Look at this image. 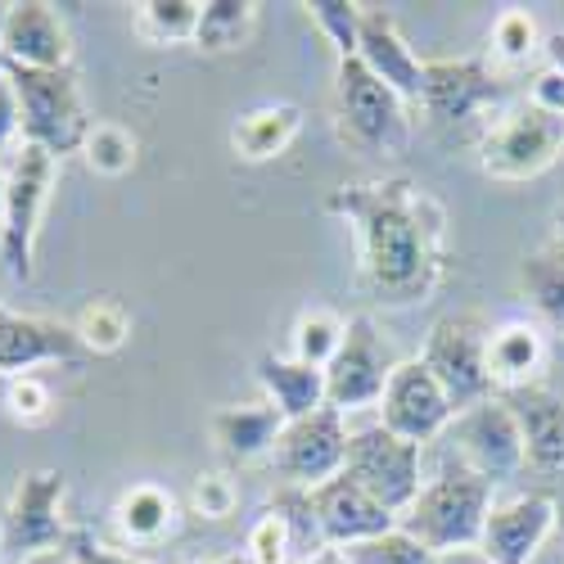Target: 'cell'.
<instances>
[{
	"mask_svg": "<svg viewBox=\"0 0 564 564\" xmlns=\"http://www.w3.org/2000/svg\"><path fill=\"white\" fill-rule=\"evenodd\" d=\"M325 208L357 230L361 275L375 299L415 303L434 294V285L443 280L447 217L415 181H352L330 191Z\"/></svg>",
	"mask_w": 564,
	"mask_h": 564,
	"instance_id": "cell-1",
	"label": "cell"
},
{
	"mask_svg": "<svg viewBox=\"0 0 564 564\" xmlns=\"http://www.w3.org/2000/svg\"><path fill=\"white\" fill-rule=\"evenodd\" d=\"M488 514H492V484L475 475L469 465L452 460L438 479L420 488V497L398 520V529L411 533L420 546H430L434 555H452V551L479 546Z\"/></svg>",
	"mask_w": 564,
	"mask_h": 564,
	"instance_id": "cell-2",
	"label": "cell"
},
{
	"mask_svg": "<svg viewBox=\"0 0 564 564\" xmlns=\"http://www.w3.org/2000/svg\"><path fill=\"white\" fill-rule=\"evenodd\" d=\"M14 82V96H19V131H23V145H36L51 159L77 154L86 145V131H90V113L82 105V90L73 82L68 68L59 73H41V68H14V64H0Z\"/></svg>",
	"mask_w": 564,
	"mask_h": 564,
	"instance_id": "cell-3",
	"label": "cell"
},
{
	"mask_svg": "<svg viewBox=\"0 0 564 564\" xmlns=\"http://www.w3.org/2000/svg\"><path fill=\"white\" fill-rule=\"evenodd\" d=\"M564 154V118L533 109L529 100L506 105L479 131V167L492 181H533Z\"/></svg>",
	"mask_w": 564,
	"mask_h": 564,
	"instance_id": "cell-4",
	"label": "cell"
},
{
	"mask_svg": "<svg viewBox=\"0 0 564 564\" xmlns=\"http://www.w3.org/2000/svg\"><path fill=\"white\" fill-rule=\"evenodd\" d=\"M488 330L492 325H484L469 312L465 316H443L425 339V352H420V361L434 370V380L452 398L456 415L497 398L492 375H488Z\"/></svg>",
	"mask_w": 564,
	"mask_h": 564,
	"instance_id": "cell-5",
	"label": "cell"
},
{
	"mask_svg": "<svg viewBox=\"0 0 564 564\" xmlns=\"http://www.w3.org/2000/svg\"><path fill=\"white\" fill-rule=\"evenodd\" d=\"M55 163L36 145H19L10 172H6V226H0V262L14 280L32 275V249H36V230L41 213L51 204L55 191Z\"/></svg>",
	"mask_w": 564,
	"mask_h": 564,
	"instance_id": "cell-6",
	"label": "cell"
},
{
	"mask_svg": "<svg viewBox=\"0 0 564 564\" xmlns=\"http://www.w3.org/2000/svg\"><path fill=\"white\" fill-rule=\"evenodd\" d=\"M344 475H352L384 510H393L398 520L411 510V501L425 488V475H420V447L389 434L384 425H370L348 434V465Z\"/></svg>",
	"mask_w": 564,
	"mask_h": 564,
	"instance_id": "cell-7",
	"label": "cell"
},
{
	"mask_svg": "<svg viewBox=\"0 0 564 564\" xmlns=\"http://www.w3.org/2000/svg\"><path fill=\"white\" fill-rule=\"evenodd\" d=\"M452 443H456V460L469 465L475 475H484L492 488L529 469L520 415H514L506 398H488L479 406L460 411L452 420Z\"/></svg>",
	"mask_w": 564,
	"mask_h": 564,
	"instance_id": "cell-8",
	"label": "cell"
},
{
	"mask_svg": "<svg viewBox=\"0 0 564 564\" xmlns=\"http://www.w3.org/2000/svg\"><path fill=\"white\" fill-rule=\"evenodd\" d=\"M271 465L285 488H321L344 475L348 465V425L335 406H321L303 420H290L280 434Z\"/></svg>",
	"mask_w": 564,
	"mask_h": 564,
	"instance_id": "cell-9",
	"label": "cell"
},
{
	"mask_svg": "<svg viewBox=\"0 0 564 564\" xmlns=\"http://www.w3.org/2000/svg\"><path fill=\"white\" fill-rule=\"evenodd\" d=\"M393 366L398 361H393L389 344L375 335V321L348 316L344 344H339L335 361L325 366V406H335L339 415H348L357 406H380Z\"/></svg>",
	"mask_w": 564,
	"mask_h": 564,
	"instance_id": "cell-10",
	"label": "cell"
},
{
	"mask_svg": "<svg viewBox=\"0 0 564 564\" xmlns=\"http://www.w3.org/2000/svg\"><path fill=\"white\" fill-rule=\"evenodd\" d=\"M510 105V90L488 59H430L425 64V113L434 122H492Z\"/></svg>",
	"mask_w": 564,
	"mask_h": 564,
	"instance_id": "cell-11",
	"label": "cell"
},
{
	"mask_svg": "<svg viewBox=\"0 0 564 564\" xmlns=\"http://www.w3.org/2000/svg\"><path fill=\"white\" fill-rule=\"evenodd\" d=\"M452 420H456V406L443 393V384L434 380V370L420 357L398 361L384 384V398H380V425L415 447H425L452 430Z\"/></svg>",
	"mask_w": 564,
	"mask_h": 564,
	"instance_id": "cell-12",
	"label": "cell"
},
{
	"mask_svg": "<svg viewBox=\"0 0 564 564\" xmlns=\"http://www.w3.org/2000/svg\"><path fill=\"white\" fill-rule=\"evenodd\" d=\"M335 105H339L344 131L352 135V145H361V150H389V145H398L402 131H406V105L357 55L339 59Z\"/></svg>",
	"mask_w": 564,
	"mask_h": 564,
	"instance_id": "cell-13",
	"label": "cell"
},
{
	"mask_svg": "<svg viewBox=\"0 0 564 564\" xmlns=\"http://www.w3.org/2000/svg\"><path fill=\"white\" fill-rule=\"evenodd\" d=\"M68 533L73 529L64 524V475L59 469H28L6 510V551L23 560L36 551H59Z\"/></svg>",
	"mask_w": 564,
	"mask_h": 564,
	"instance_id": "cell-14",
	"label": "cell"
},
{
	"mask_svg": "<svg viewBox=\"0 0 564 564\" xmlns=\"http://www.w3.org/2000/svg\"><path fill=\"white\" fill-rule=\"evenodd\" d=\"M307 497H312V514H316V529H321V542L325 546H339L344 551V546L384 538V533L398 529V514L384 510L352 475H339L330 484H321Z\"/></svg>",
	"mask_w": 564,
	"mask_h": 564,
	"instance_id": "cell-15",
	"label": "cell"
},
{
	"mask_svg": "<svg viewBox=\"0 0 564 564\" xmlns=\"http://www.w3.org/2000/svg\"><path fill=\"white\" fill-rule=\"evenodd\" d=\"M68 59H73V45H68V28L55 14V6H45V0L6 6V23H0V64L59 73V68H68Z\"/></svg>",
	"mask_w": 564,
	"mask_h": 564,
	"instance_id": "cell-16",
	"label": "cell"
},
{
	"mask_svg": "<svg viewBox=\"0 0 564 564\" xmlns=\"http://www.w3.org/2000/svg\"><path fill=\"white\" fill-rule=\"evenodd\" d=\"M555 538V497L546 492H524L492 506L479 551L492 564H533V555Z\"/></svg>",
	"mask_w": 564,
	"mask_h": 564,
	"instance_id": "cell-17",
	"label": "cell"
},
{
	"mask_svg": "<svg viewBox=\"0 0 564 564\" xmlns=\"http://www.w3.org/2000/svg\"><path fill=\"white\" fill-rule=\"evenodd\" d=\"M357 59L380 77L402 105H425V59H420L406 36L398 32L393 14L384 10H361V36H357Z\"/></svg>",
	"mask_w": 564,
	"mask_h": 564,
	"instance_id": "cell-18",
	"label": "cell"
},
{
	"mask_svg": "<svg viewBox=\"0 0 564 564\" xmlns=\"http://www.w3.org/2000/svg\"><path fill=\"white\" fill-rule=\"evenodd\" d=\"M82 352L73 325L41 321V316H19L0 307V380H23L32 366L45 361H73Z\"/></svg>",
	"mask_w": 564,
	"mask_h": 564,
	"instance_id": "cell-19",
	"label": "cell"
},
{
	"mask_svg": "<svg viewBox=\"0 0 564 564\" xmlns=\"http://www.w3.org/2000/svg\"><path fill=\"white\" fill-rule=\"evenodd\" d=\"M506 402L520 415L524 430V456L538 479L564 484V398L533 384L520 393H506Z\"/></svg>",
	"mask_w": 564,
	"mask_h": 564,
	"instance_id": "cell-20",
	"label": "cell"
},
{
	"mask_svg": "<svg viewBox=\"0 0 564 564\" xmlns=\"http://www.w3.org/2000/svg\"><path fill=\"white\" fill-rule=\"evenodd\" d=\"M546 370V330L538 321H501L488 330V375L497 398L533 389Z\"/></svg>",
	"mask_w": 564,
	"mask_h": 564,
	"instance_id": "cell-21",
	"label": "cell"
},
{
	"mask_svg": "<svg viewBox=\"0 0 564 564\" xmlns=\"http://www.w3.org/2000/svg\"><path fill=\"white\" fill-rule=\"evenodd\" d=\"M290 420L271 402H245V406H221L213 411V438L230 460H258L271 456Z\"/></svg>",
	"mask_w": 564,
	"mask_h": 564,
	"instance_id": "cell-22",
	"label": "cell"
},
{
	"mask_svg": "<svg viewBox=\"0 0 564 564\" xmlns=\"http://www.w3.org/2000/svg\"><path fill=\"white\" fill-rule=\"evenodd\" d=\"M258 384L267 389V402L285 420H303L325 406V370L299 357H275V352L258 357Z\"/></svg>",
	"mask_w": 564,
	"mask_h": 564,
	"instance_id": "cell-23",
	"label": "cell"
},
{
	"mask_svg": "<svg viewBox=\"0 0 564 564\" xmlns=\"http://www.w3.org/2000/svg\"><path fill=\"white\" fill-rule=\"evenodd\" d=\"M299 127H303L299 105H258V109L240 113V122L230 127V150L245 163H267V159L290 150Z\"/></svg>",
	"mask_w": 564,
	"mask_h": 564,
	"instance_id": "cell-24",
	"label": "cell"
},
{
	"mask_svg": "<svg viewBox=\"0 0 564 564\" xmlns=\"http://www.w3.org/2000/svg\"><path fill=\"white\" fill-rule=\"evenodd\" d=\"M520 290L538 312V325H551V330L564 335V249L546 245L524 253L520 262Z\"/></svg>",
	"mask_w": 564,
	"mask_h": 564,
	"instance_id": "cell-25",
	"label": "cell"
},
{
	"mask_svg": "<svg viewBox=\"0 0 564 564\" xmlns=\"http://www.w3.org/2000/svg\"><path fill=\"white\" fill-rule=\"evenodd\" d=\"M118 529L131 538V542H159L172 533L176 524V497L159 484H135L118 497Z\"/></svg>",
	"mask_w": 564,
	"mask_h": 564,
	"instance_id": "cell-26",
	"label": "cell"
},
{
	"mask_svg": "<svg viewBox=\"0 0 564 564\" xmlns=\"http://www.w3.org/2000/svg\"><path fill=\"white\" fill-rule=\"evenodd\" d=\"M258 28V6L253 0H199V28H195V45L208 55H226L240 51Z\"/></svg>",
	"mask_w": 564,
	"mask_h": 564,
	"instance_id": "cell-27",
	"label": "cell"
},
{
	"mask_svg": "<svg viewBox=\"0 0 564 564\" xmlns=\"http://www.w3.org/2000/svg\"><path fill=\"white\" fill-rule=\"evenodd\" d=\"M542 32H538V19L520 6H510L492 19V32H488V55L501 64V68H520L529 59L542 55Z\"/></svg>",
	"mask_w": 564,
	"mask_h": 564,
	"instance_id": "cell-28",
	"label": "cell"
},
{
	"mask_svg": "<svg viewBox=\"0 0 564 564\" xmlns=\"http://www.w3.org/2000/svg\"><path fill=\"white\" fill-rule=\"evenodd\" d=\"M135 28L145 41L167 45V41H195L199 28V0H145L135 10Z\"/></svg>",
	"mask_w": 564,
	"mask_h": 564,
	"instance_id": "cell-29",
	"label": "cell"
},
{
	"mask_svg": "<svg viewBox=\"0 0 564 564\" xmlns=\"http://www.w3.org/2000/svg\"><path fill=\"white\" fill-rule=\"evenodd\" d=\"M73 335H77V344L90 348V352H118V348L127 344V335H131V316H127L113 299H96L90 307H82Z\"/></svg>",
	"mask_w": 564,
	"mask_h": 564,
	"instance_id": "cell-30",
	"label": "cell"
},
{
	"mask_svg": "<svg viewBox=\"0 0 564 564\" xmlns=\"http://www.w3.org/2000/svg\"><path fill=\"white\" fill-rule=\"evenodd\" d=\"M82 154L100 176H122L135 163V135L127 127H118V122H90Z\"/></svg>",
	"mask_w": 564,
	"mask_h": 564,
	"instance_id": "cell-31",
	"label": "cell"
},
{
	"mask_svg": "<svg viewBox=\"0 0 564 564\" xmlns=\"http://www.w3.org/2000/svg\"><path fill=\"white\" fill-rule=\"evenodd\" d=\"M339 344H344V321L339 316H330V312H303L299 316V325H294V357L299 361L325 370L335 361Z\"/></svg>",
	"mask_w": 564,
	"mask_h": 564,
	"instance_id": "cell-32",
	"label": "cell"
},
{
	"mask_svg": "<svg viewBox=\"0 0 564 564\" xmlns=\"http://www.w3.org/2000/svg\"><path fill=\"white\" fill-rule=\"evenodd\" d=\"M361 10H366V6H352V0H316V6H307L312 23L321 28L325 41L335 45V55H339V59H352V55H357Z\"/></svg>",
	"mask_w": 564,
	"mask_h": 564,
	"instance_id": "cell-33",
	"label": "cell"
},
{
	"mask_svg": "<svg viewBox=\"0 0 564 564\" xmlns=\"http://www.w3.org/2000/svg\"><path fill=\"white\" fill-rule=\"evenodd\" d=\"M344 555L352 564H438V555L430 546H420L402 529H393L384 538H370V542H357V546H344Z\"/></svg>",
	"mask_w": 564,
	"mask_h": 564,
	"instance_id": "cell-34",
	"label": "cell"
},
{
	"mask_svg": "<svg viewBox=\"0 0 564 564\" xmlns=\"http://www.w3.org/2000/svg\"><path fill=\"white\" fill-rule=\"evenodd\" d=\"M294 551H299V542H294V533H290V524H285V514L267 510L262 520L249 529V551H245V560H249V564H290Z\"/></svg>",
	"mask_w": 564,
	"mask_h": 564,
	"instance_id": "cell-35",
	"label": "cell"
},
{
	"mask_svg": "<svg viewBox=\"0 0 564 564\" xmlns=\"http://www.w3.org/2000/svg\"><path fill=\"white\" fill-rule=\"evenodd\" d=\"M191 501L204 520H226V514H235V506H240V492H235V484L221 475H199L191 488Z\"/></svg>",
	"mask_w": 564,
	"mask_h": 564,
	"instance_id": "cell-36",
	"label": "cell"
},
{
	"mask_svg": "<svg viewBox=\"0 0 564 564\" xmlns=\"http://www.w3.org/2000/svg\"><path fill=\"white\" fill-rule=\"evenodd\" d=\"M64 551L77 560V564H154V560H140V555H122L113 546H105L96 533H86V529H73Z\"/></svg>",
	"mask_w": 564,
	"mask_h": 564,
	"instance_id": "cell-37",
	"label": "cell"
},
{
	"mask_svg": "<svg viewBox=\"0 0 564 564\" xmlns=\"http://www.w3.org/2000/svg\"><path fill=\"white\" fill-rule=\"evenodd\" d=\"M524 100H529L533 109H542V113H555V118H564V73H560V68H551V64L542 59V68L529 77Z\"/></svg>",
	"mask_w": 564,
	"mask_h": 564,
	"instance_id": "cell-38",
	"label": "cell"
},
{
	"mask_svg": "<svg viewBox=\"0 0 564 564\" xmlns=\"http://www.w3.org/2000/svg\"><path fill=\"white\" fill-rule=\"evenodd\" d=\"M6 398H10L14 415H23V420H36V415H45V406H51V389H45L41 380H32V375H23V380H10Z\"/></svg>",
	"mask_w": 564,
	"mask_h": 564,
	"instance_id": "cell-39",
	"label": "cell"
},
{
	"mask_svg": "<svg viewBox=\"0 0 564 564\" xmlns=\"http://www.w3.org/2000/svg\"><path fill=\"white\" fill-rule=\"evenodd\" d=\"M19 96H14V82L0 73V154H6L14 140H19Z\"/></svg>",
	"mask_w": 564,
	"mask_h": 564,
	"instance_id": "cell-40",
	"label": "cell"
},
{
	"mask_svg": "<svg viewBox=\"0 0 564 564\" xmlns=\"http://www.w3.org/2000/svg\"><path fill=\"white\" fill-rule=\"evenodd\" d=\"M542 59H546L551 68L564 73V32H551V36L542 41Z\"/></svg>",
	"mask_w": 564,
	"mask_h": 564,
	"instance_id": "cell-41",
	"label": "cell"
},
{
	"mask_svg": "<svg viewBox=\"0 0 564 564\" xmlns=\"http://www.w3.org/2000/svg\"><path fill=\"white\" fill-rule=\"evenodd\" d=\"M438 564H492L479 546H469V551H452V555H438Z\"/></svg>",
	"mask_w": 564,
	"mask_h": 564,
	"instance_id": "cell-42",
	"label": "cell"
},
{
	"mask_svg": "<svg viewBox=\"0 0 564 564\" xmlns=\"http://www.w3.org/2000/svg\"><path fill=\"white\" fill-rule=\"evenodd\" d=\"M23 564H77V560H73V555L59 546V551H36V555H28Z\"/></svg>",
	"mask_w": 564,
	"mask_h": 564,
	"instance_id": "cell-43",
	"label": "cell"
},
{
	"mask_svg": "<svg viewBox=\"0 0 564 564\" xmlns=\"http://www.w3.org/2000/svg\"><path fill=\"white\" fill-rule=\"evenodd\" d=\"M307 564H352V560H348V555H344L339 546H321V551H316V555H312Z\"/></svg>",
	"mask_w": 564,
	"mask_h": 564,
	"instance_id": "cell-44",
	"label": "cell"
},
{
	"mask_svg": "<svg viewBox=\"0 0 564 564\" xmlns=\"http://www.w3.org/2000/svg\"><path fill=\"white\" fill-rule=\"evenodd\" d=\"M555 538L564 546V497H555Z\"/></svg>",
	"mask_w": 564,
	"mask_h": 564,
	"instance_id": "cell-45",
	"label": "cell"
},
{
	"mask_svg": "<svg viewBox=\"0 0 564 564\" xmlns=\"http://www.w3.org/2000/svg\"><path fill=\"white\" fill-rule=\"evenodd\" d=\"M555 245L564 249V199H560V208H555Z\"/></svg>",
	"mask_w": 564,
	"mask_h": 564,
	"instance_id": "cell-46",
	"label": "cell"
},
{
	"mask_svg": "<svg viewBox=\"0 0 564 564\" xmlns=\"http://www.w3.org/2000/svg\"><path fill=\"white\" fill-rule=\"evenodd\" d=\"M0 226H6V172H0Z\"/></svg>",
	"mask_w": 564,
	"mask_h": 564,
	"instance_id": "cell-47",
	"label": "cell"
},
{
	"mask_svg": "<svg viewBox=\"0 0 564 564\" xmlns=\"http://www.w3.org/2000/svg\"><path fill=\"white\" fill-rule=\"evenodd\" d=\"M213 564H249L245 555H230V560H213Z\"/></svg>",
	"mask_w": 564,
	"mask_h": 564,
	"instance_id": "cell-48",
	"label": "cell"
},
{
	"mask_svg": "<svg viewBox=\"0 0 564 564\" xmlns=\"http://www.w3.org/2000/svg\"><path fill=\"white\" fill-rule=\"evenodd\" d=\"M0 551H6V524H0Z\"/></svg>",
	"mask_w": 564,
	"mask_h": 564,
	"instance_id": "cell-49",
	"label": "cell"
},
{
	"mask_svg": "<svg viewBox=\"0 0 564 564\" xmlns=\"http://www.w3.org/2000/svg\"><path fill=\"white\" fill-rule=\"evenodd\" d=\"M0 23H6V6H0Z\"/></svg>",
	"mask_w": 564,
	"mask_h": 564,
	"instance_id": "cell-50",
	"label": "cell"
},
{
	"mask_svg": "<svg viewBox=\"0 0 564 564\" xmlns=\"http://www.w3.org/2000/svg\"><path fill=\"white\" fill-rule=\"evenodd\" d=\"M0 389H10V384H6V380H0Z\"/></svg>",
	"mask_w": 564,
	"mask_h": 564,
	"instance_id": "cell-51",
	"label": "cell"
}]
</instances>
